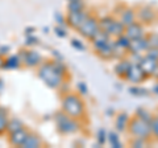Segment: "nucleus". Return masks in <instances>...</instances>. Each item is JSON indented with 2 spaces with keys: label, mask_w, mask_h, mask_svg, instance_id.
I'll use <instances>...</instances> for the list:
<instances>
[{
  "label": "nucleus",
  "mask_w": 158,
  "mask_h": 148,
  "mask_svg": "<svg viewBox=\"0 0 158 148\" xmlns=\"http://www.w3.org/2000/svg\"><path fill=\"white\" fill-rule=\"evenodd\" d=\"M37 76L48 87L59 89L67 78V67L62 61H44L37 67Z\"/></svg>",
  "instance_id": "obj_1"
},
{
  "label": "nucleus",
  "mask_w": 158,
  "mask_h": 148,
  "mask_svg": "<svg viewBox=\"0 0 158 148\" xmlns=\"http://www.w3.org/2000/svg\"><path fill=\"white\" fill-rule=\"evenodd\" d=\"M61 110L79 120L86 116V105L79 93H65L61 98Z\"/></svg>",
  "instance_id": "obj_2"
},
{
  "label": "nucleus",
  "mask_w": 158,
  "mask_h": 148,
  "mask_svg": "<svg viewBox=\"0 0 158 148\" xmlns=\"http://www.w3.org/2000/svg\"><path fill=\"white\" fill-rule=\"evenodd\" d=\"M127 132L129 134L131 137H141V139H146V140L153 139L150 122L137 116L136 114L129 119Z\"/></svg>",
  "instance_id": "obj_3"
},
{
  "label": "nucleus",
  "mask_w": 158,
  "mask_h": 148,
  "mask_svg": "<svg viewBox=\"0 0 158 148\" xmlns=\"http://www.w3.org/2000/svg\"><path fill=\"white\" fill-rule=\"evenodd\" d=\"M54 120H56V126H57L58 132H61L62 135L75 134L82 127V120L67 115L66 112H63L62 110L58 111L57 114L54 115Z\"/></svg>",
  "instance_id": "obj_4"
},
{
  "label": "nucleus",
  "mask_w": 158,
  "mask_h": 148,
  "mask_svg": "<svg viewBox=\"0 0 158 148\" xmlns=\"http://www.w3.org/2000/svg\"><path fill=\"white\" fill-rule=\"evenodd\" d=\"M17 54H19L20 60H21L23 65L29 69H37L44 62V57L36 49H27V50L25 49H21Z\"/></svg>",
  "instance_id": "obj_5"
},
{
  "label": "nucleus",
  "mask_w": 158,
  "mask_h": 148,
  "mask_svg": "<svg viewBox=\"0 0 158 148\" xmlns=\"http://www.w3.org/2000/svg\"><path fill=\"white\" fill-rule=\"evenodd\" d=\"M99 19L95 16V15H88V17L86 19L83 24L77 29V32L81 34L83 38L86 40H91V38L95 36V34L99 32Z\"/></svg>",
  "instance_id": "obj_6"
},
{
  "label": "nucleus",
  "mask_w": 158,
  "mask_h": 148,
  "mask_svg": "<svg viewBox=\"0 0 158 148\" xmlns=\"http://www.w3.org/2000/svg\"><path fill=\"white\" fill-rule=\"evenodd\" d=\"M136 16L137 21H140L144 25H150L154 24L158 19V12L156 8H153L152 6H142L140 8L136 9Z\"/></svg>",
  "instance_id": "obj_7"
},
{
  "label": "nucleus",
  "mask_w": 158,
  "mask_h": 148,
  "mask_svg": "<svg viewBox=\"0 0 158 148\" xmlns=\"http://www.w3.org/2000/svg\"><path fill=\"white\" fill-rule=\"evenodd\" d=\"M146 80H149V78L146 77V74L144 73V70H142L140 63L138 62H132L129 70H128V73L125 74V77H124V81L129 82V83H133V85H138V83L145 82Z\"/></svg>",
  "instance_id": "obj_8"
},
{
  "label": "nucleus",
  "mask_w": 158,
  "mask_h": 148,
  "mask_svg": "<svg viewBox=\"0 0 158 148\" xmlns=\"http://www.w3.org/2000/svg\"><path fill=\"white\" fill-rule=\"evenodd\" d=\"M88 15L90 13H88L86 9L79 11V12H67V16H66L67 27H70L71 29H74V31H77V29L83 24V21L88 17Z\"/></svg>",
  "instance_id": "obj_9"
},
{
  "label": "nucleus",
  "mask_w": 158,
  "mask_h": 148,
  "mask_svg": "<svg viewBox=\"0 0 158 148\" xmlns=\"http://www.w3.org/2000/svg\"><path fill=\"white\" fill-rule=\"evenodd\" d=\"M149 49V42H148L146 34L142 37L131 40L129 48H128V54H145V52Z\"/></svg>",
  "instance_id": "obj_10"
},
{
  "label": "nucleus",
  "mask_w": 158,
  "mask_h": 148,
  "mask_svg": "<svg viewBox=\"0 0 158 148\" xmlns=\"http://www.w3.org/2000/svg\"><path fill=\"white\" fill-rule=\"evenodd\" d=\"M29 132L31 131H29L27 127H23V128H20V130L15 131V132L7 134L9 146H12V147H23L24 141L27 140V137L29 135Z\"/></svg>",
  "instance_id": "obj_11"
},
{
  "label": "nucleus",
  "mask_w": 158,
  "mask_h": 148,
  "mask_svg": "<svg viewBox=\"0 0 158 148\" xmlns=\"http://www.w3.org/2000/svg\"><path fill=\"white\" fill-rule=\"evenodd\" d=\"M138 63H140L142 70H144V73L146 74V77L153 78V76H154V73H156L157 67H158V61L154 60V58L149 57L148 54H142V57H141V60Z\"/></svg>",
  "instance_id": "obj_12"
},
{
  "label": "nucleus",
  "mask_w": 158,
  "mask_h": 148,
  "mask_svg": "<svg viewBox=\"0 0 158 148\" xmlns=\"http://www.w3.org/2000/svg\"><path fill=\"white\" fill-rule=\"evenodd\" d=\"M124 25H131L132 23L137 21V16H136V9L132 7H121V9L117 12L116 16Z\"/></svg>",
  "instance_id": "obj_13"
},
{
  "label": "nucleus",
  "mask_w": 158,
  "mask_h": 148,
  "mask_svg": "<svg viewBox=\"0 0 158 148\" xmlns=\"http://www.w3.org/2000/svg\"><path fill=\"white\" fill-rule=\"evenodd\" d=\"M102 60L104 61H110V60H113L116 58V49H115V38H111L110 41L103 48H100L98 52H95Z\"/></svg>",
  "instance_id": "obj_14"
},
{
  "label": "nucleus",
  "mask_w": 158,
  "mask_h": 148,
  "mask_svg": "<svg viewBox=\"0 0 158 148\" xmlns=\"http://www.w3.org/2000/svg\"><path fill=\"white\" fill-rule=\"evenodd\" d=\"M145 34H146L145 25L144 24H141L140 21H135V23H132L131 25L125 27V36H128L131 40L142 37V36H145Z\"/></svg>",
  "instance_id": "obj_15"
},
{
  "label": "nucleus",
  "mask_w": 158,
  "mask_h": 148,
  "mask_svg": "<svg viewBox=\"0 0 158 148\" xmlns=\"http://www.w3.org/2000/svg\"><path fill=\"white\" fill-rule=\"evenodd\" d=\"M111 38H112V37H111L108 33H106L104 31H102V29H99V32L90 40V41H91V45H92V49H94L95 52H98L99 49L104 46L106 44L111 40Z\"/></svg>",
  "instance_id": "obj_16"
},
{
  "label": "nucleus",
  "mask_w": 158,
  "mask_h": 148,
  "mask_svg": "<svg viewBox=\"0 0 158 148\" xmlns=\"http://www.w3.org/2000/svg\"><path fill=\"white\" fill-rule=\"evenodd\" d=\"M132 65L131 60L128 57H123V58H118L116 65H115V69H113V72H115V74L117 77H120L124 80L125 74L128 73V70H129V67Z\"/></svg>",
  "instance_id": "obj_17"
},
{
  "label": "nucleus",
  "mask_w": 158,
  "mask_h": 148,
  "mask_svg": "<svg viewBox=\"0 0 158 148\" xmlns=\"http://www.w3.org/2000/svg\"><path fill=\"white\" fill-rule=\"evenodd\" d=\"M44 146V141L37 134H34V132H29V135L27 137V140L24 141L23 144V148H40Z\"/></svg>",
  "instance_id": "obj_18"
},
{
  "label": "nucleus",
  "mask_w": 158,
  "mask_h": 148,
  "mask_svg": "<svg viewBox=\"0 0 158 148\" xmlns=\"http://www.w3.org/2000/svg\"><path fill=\"white\" fill-rule=\"evenodd\" d=\"M21 60H20L19 54H9L4 58V69H8V70H16L21 66Z\"/></svg>",
  "instance_id": "obj_19"
},
{
  "label": "nucleus",
  "mask_w": 158,
  "mask_h": 148,
  "mask_svg": "<svg viewBox=\"0 0 158 148\" xmlns=\"http://www.w3.org/2000/svg\"><path fill=\"white\" fill-rule=\"evenodd\" d=\"M129 119H131V116L128 115L127 112H120V114H117L116 119H115L116 130H117L118 132H124V131H127L128 123H129Z\"/></svg>",
  "instance_id": "obj_20"
},
{
  "label": "nucleus",
  "mask_w": 158,
  "mask_h": 148,
  "mask_svg": "<svg viewBox=\"0 0 158 148\" xmlns=\"http://www.w3.org/2000/svg\"><path fill=\"white\" fill-rule=\"evenodd\" d=\"M9 115L8 110L4 107H0V136L7 135V126H8Z\"/></svg>",
  "instance_id": "obj_21"
},
{
  "label": "nucleus",
  "mask_w": 158,
  "mask_h": 148,
  "mask_svg": "<svg viewBox=\"0 0 158 148\" xmlns=\"http://www.w3.org/2000/svg\"><path fill=\"white\" fill-rule=\"evenodd\" d=\"M115 20H116V16H104V17L99 19V28L110 34V31H111Z\"/></svg>",
  "instance_id": "obj_22"
},
{
  "label": "nucleus",
  "mask_w": 158,
  "mask_h": 148,
  "mask_svg": "<svg viewBox=\"0 0 158 148\" xmlns=\"http://www.w3.org/2000/svg\"><path fill=\"white\" fill-rule=\"evenodd\" d=\"M124 33H125V25L116 17V20L113 23V25L110 31V36L112 38H117L118 36H121V34H124Z\"/></svg>",
  "instance_id": "obj_23"
},
{
  "label": "nucleus",
  "mask_w": 158,
  "mask_h": 148,
  "mask_svg": "<svg viewBox=\"0 0 158 148\" xmlns=\"http://www.w3.org/2000/svg\"><path fill=\"white\" fill-rule=\"evenodd\" d=\"M23 127H25V126H24V123L20 119H17V118H9L8 126H7V134L15 132V131H17V130H20V128H23Z\"/></svg>",
  "instance_id": "obj_24"
},
{
  "label": "nucleus",
  "mask_w": 158,
  "mask_h": 148,
  "mask_svg": "<svg viewBox=\"0 0 158 148\" xmlns=\"http://www.w3.org/2000/svg\"><path fill=\"white\" fill-rule=\"evenodd\" d=\"M107 141L110 143V146L112 148H121L123 147L121 141H120V137H118V135H117V132H113V131L108 132V134H107Z\"/></svg>",
  "instance_id": "obj_25"
},
{
  "label": "nucleus",
  "mask_w": 158,
  "mask_h": 148,
  "mask_svg": "<svg viewBox=\"0 0 158 148\" xmlns=\"http://www.w3.org/2000/svg\"><path fill=\"white\" fill-rule=\"evenodd\" d=\"M86 9L83 0H77V2H67V12H79Z\"/></svg>",
  "instance_id": "obj_26"
},
{
  "label": "nucleus",
  "mask_w": 158,
  "mask_h": 148,
  "mask_svg": "<svg viewBox=\"0 0 158 148\" xmlns=\"http://www.w3.org/2000/svg\"><path fill=\"white\" fill-rule=\"evenodd\" d=\"M115 42H116L117 46L124 49V50L128 53V48H129V44H131V38L128 36H125V33L121 34V36H118L117 38H115Z\"/></svg>",
  "instance_id": "obj_27"
},
{
  "label": "nucleus",
  "mask_w": 158,
  "mask_h": 148,
  "mask_svg": "<svg viewBox=\"0 0 158 148\" xmlns=\"http://www.w3.org/2000/svg\"><path fill=\"white\" fill-rule=\"evenodd\" d=\"M129 94L133 97H146V95H149V91H148L145 87L135 85V86L129 87Z\"/></svg>",
  "instance_id": "obj_28"
},
{
  "label": "nucleus",
  "mask_w": 158,
  "mask_h": 148,
  "mask_svg": "<svg viewBox=\"0 0 158 148\" xmlns=\"http://www.w3.org/2000/svg\"><path fill=\"white\" fill-rule=\"evenodd\" d=\"M150 140H146V139H141V137H132V140L129 141V146L131 147H135V148H144L149 146Z\"/></svg>",
  "instance_id": "obj_29"
},
{
  "label": "nucleus",
  "mask_w": 158,
  "mask_h": 148,
  "mask_svg": "<svg viewBox=\"0 0 158 148\" xmlns=\"http://www.w3.org/2000/svg\"><path fill=\"white\" fill-rule=\"evenodd\" d=\"M150 127H152L153 139H156L158 141V114H153V118L150 120Z\"/></svg>",
  "instance_id": "obj_30"
},
{
  "label": "nucleus",
  "mask_w": 158,
  "mask_h": 148,
  "mask_svg": "<svg viewBox=\"0 0 158 148\" xmlns=\"http://www.w3.org/2000/svg\"><path fill=\"white\" fill-rule=\"evenodd\" d=\"M136 115H137V116H140V118H142V119L148 120V122H150V120H152V118H153V114H152V112H150V111H148L146 108H142V107L137 108Z\"/></svg>",
  "instance_id": "obj_31"
},
{
  "label": "nucleus",
  "mask_w": 158,
  "mask_h": 148,
  "mask_svg": "<svg viewBox=\"0 0 158 148\" xmlns=\"http://www.w3.org/2000/svg\"><path fill=\"white\" fill-rule=\"evenodd\" d=\"M107 134H108V132L104 130V128H100V130L98 131V134H96L98 144H100V146L106 144V143H107Z\"/></svg>",
  "instance_id": "obj_32"
},
{
  "label": "nucleus",
  "mask_w": 158,
  "mask_h": 148,
  "mask_svg": "<svg viewBox=\"0 0 158 148\" xmlns=\"http://www.w3.org/2000/svg\"><path fill=\"white\" fill-rule=\"evenodd\" d=\"M149 48H158V33H149L146 34Z\"/></svg>",
  "instance_id": "obj_33"
},
{
  "label": "nucleus",
  "mask_w": 158,
  "mask_h": 148,
  "mask_svg": "<svg viewBox=\"0 0 158 148\" xmlns=\"http://www.w3.org/2000/svg\"><path fill=\"white\" fill-rule=\"evenodd\" d=\"M38 44V38L34 36V34H31V36H27L25 40V46H36Z\"/></svg>",
  "instance_id": "obj_34"
},
{
  "label": "nucleus",
  "mask_w": 158,
  "mask_h": 148,
  "mask_svg": "<svg viewBox=\"0 0 158 148\" xmlns=\"http://www.w3.org/2000/svg\"><path fill=\"white\" fill-rule=\"evenodd\" d=\"M71 46H73L74 49H77V50H79V52H83V50L86 49V46L83 45V42L79 41V40H77V38L71 40Z\"/></svg>",
  "instance_id": "obj_35"
},
{
  "label": "nucleus",
  "mask_w": 158,
  "mask_h": 148,
  "mask_svg": "<svg viewBox=\"0 0 158 148\" xmlns=\"http://www.w3.org/2000/svg\"><path fill=\"white\" fill-rule=\"evenodd\" d=\"M54 31H56V34H57V36H58V37H61V38H63V37H66V36H67V31L65 29V27H62V25H57Z\"/></svg>",
  "instance_id": "obj_36"
},
{
  "label": "nucleus",
  "mask_w": 158,
  "mask_h": 148,
  "mask_svg": "<svg viewBox=\"0 0 158 148\" xmlns=\"http://www.w3.org/2000/svg\"><path fill=\"white\" fill-rule=\"evenodd\" d=\"M78 93L81 95H87V93H88V89H87V85L85 82H79L78 83Z\"/></svg>",
  "instance_id": "obj_37"
},
{
  "label": "nucleus",
  "mask_w": 158,
  "mask_h": 148,
  "mask_svg": "<svg viewBox=\"0 0 158 148\" xmlns=\"http://www.w3.org/2000/svg\"><path fill=\"white\" fill-rule=\"evenodd\" d=\"M145 54H148L149 57L154 58V60L158 61V48H149L148 50L145 52Z\"/></svg>",
  "instance_id": "obj_38"
},
{
  "label": "nucleus",
  "mask_w": 158,
  "mask_h": 148,
  "mask_svg": "<svg viewBox=\"0 0 158 148\" xmlns=\"http://www.w3.org/2000/svg\"><path fill=\"white\" fill-rule=\"evenodd\" d=\"M56 21L58 25H62V27H66V17H63L62 15H56Z\"/></svg>",
  "instance_id": "obj_39"
},
{
  "label": "nucleus",
  "mask_w": 158,
  "mask_h": 148,
  "mask_svg": "<svg viewBox=\"0 0 158 148\" xmlns=\"http://www.w3.org/2000/svg\"><path fill=\"white\" fill-rule=\"evenodd\" d=\"M8 52H9V46H7V45H2L0 46V56H6V54H8Z\"/></svg>",
  "instance_id": "obj_40"
},
{
  "label": "nucleus",
  "mask_w": 158,
  "mask_h": 148,
  "mask_svg": "<svg viewBox=\"0 0 158 148\" xmlns=\"http://www.w3.org/2000/svg\"><path fill=\"white\" fill-rule=\"evenodd\" d=\"M34 33V28L33 27H28L25 28V36H31V34Z\"/></svg>",
  "instance_id": "obj_41"
},
{
  "label": "nucleus",
  "mask_w": 158,
  "mask_h": 148,
  "mask_svg": "<svg viewBox=\"0 0 158 148\" xmlns=\"http://www.w3.org/2000/svg\"><path fill=\"white\" fill-rule=\"evenodd\" d=\"M4 58H6V57L0 56V70H2V69H4Z\"/></svg>",
  "instance_id": "obj_42"
},
{
  "label": "nucleus",
  "mask_w": 158,
  "mask_h": 148,
  "mask_svg": "<svg viewBox=\"0 0 158 148\" xmlns=\"http://www.w3.org/2000/svg\"><path fill=\"white\" fill-rule=\"evenodd\" d=\"M153 93H154V94H157V95H158V83H157V85H156L154 87H153Z\"/></svg>",
  "instance_id": "obj_43"
},
{
  "label": "nucleus",
  "mask_w": 158,
  "mask_h": 148,
  "mask_svg": "<svg viewBox=\"0 0 158 148\" xmlns=\"http://www.w3.org/2000/svg\"><path fill=\"white\" fill-rule=\"evenodd\" d=\"M3 89H4V83H3V81L0 80V93L3 91Z\"/></svg>",
  "instance_id": "obj_44"
},
{
  "label": "nucleus",
  "mask_w": 158,
  "mask_h": 148,
  "mask_svg": "<svg viewBox=\"0 0 158 148\" xmlns=\"http://www.w3.org/2000/svg\"><path fill=\"white\" fill-rule=\"evenodd\" d=\"M67 2H77V0H67Z\"/></svg>",
  "instance_id": "obj_45"
}]
</instances>
